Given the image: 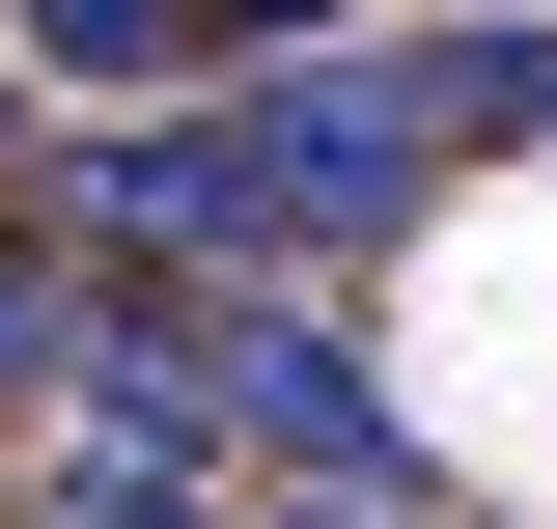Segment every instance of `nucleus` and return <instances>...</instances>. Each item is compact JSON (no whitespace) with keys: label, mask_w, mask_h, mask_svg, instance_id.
<instances>
[{"label":"nucleus","mask_w":557,"mask_h":529,"mask_svg":"<svg viewBox=\"0 0 557 529\" xmlns=\"http://www.w3.org/2000/svg\"><path fill=\"white\" fill-rule=\"evenodd\" d=\"M196 28H223V57H307V28H362V0H196Z\"/></svg>","instance_id":"obj_7"},{"label":"nucleus","mask_w":557,"mask_h":529,"mask_svg":"<svg viewBox=\"0 0 557 529\" xmlns=\"http://www.w3.org/2000/svg\"><path fill=\"white\" fill-rule=\"evenodd\" d=\"M84 334H112V307H84V251H57V223H0V391H57Z\"/></svg>","instance_id":"obj_5"},{"label":"nucleus","mask_w":557,"mask_h":529,"mask_svg":"<svg viewBox=\"0 0 557 529\" xmlns=\"http://www.w3.org/2000/svg\"><path fill=\"white\" fill-rule=\"evenodd\" d=\"M0 168H28V28H0Z\"/></svg>","instance_id":"obj_8"},{"label":"nucleus","mask_w":557,"mask_h":529,"mask_svg":"<svg viewBox=\"0 0 557 529\" xmlns=\"http://www.w3.org/2000/svg\"><path fill=\"white\" fill-rule=\"evenodd\" d=\"M0 529H223L196 446H57V473H0Z\"/></svg>","instance_id":"obj_3"},{"label":"nucleus","mask_w":557,"mask_h":529,"mask_svg":"<svg viewBox=\"0 0 557 529\" xmlns=\"http://www.w3.org/2000/svg\"><path fill=\"white\" fill-rule=\"evenodd\" d=\"M0 28H28V84H196L223 57L196 0H0Z\"/></svg>","instance_id":"obj_4"},{"label":"nucleus","mask_w":557,"mask_h":529,"mask_svg":"<svg viewBox=\"0 0 557 529\" xmlns=\"http://www.w3.org/2000/svg\"><path fill=\"white\" fill-rule=\"evenodd\" d=\"M251 529H446V502H418V473H278Z\"/></svg>","instance_id":"obj_6"},{"label":"nucleus","mask_w":557,"mask_h":529,"mask_svg":"<svg viewBox=\"0 0 557 529\" xmlns=\"http://www.w3.org/2000/svg\"><path fill=\"white\" fill-rule=\"evenodd\" d=\"M223 168H251V251L278 279H362L446 223V168H474V112H446V57L418 28H307V57L223 84Z\"/></svg>","instance_id":"obj_1"},{"label":"nucleus","mask_w":557,"mask_h":529,"mask_svg":"<svg viewBox=\"0 0 557 529\" xmlns=\"http://www.w3.org/2000/svg\"><path fill=\"white\" fill-rule=\"evenodd\" d=\"M418 57H446V112H474L502 168H557V0H446Z\"/></svg>","instance_id":"obj_2"}]
</instances>
